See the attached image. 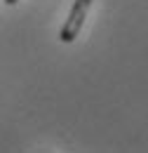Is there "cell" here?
<instances>
[{"instance_id":"cell-2","label":"cell","mask_w":148,"mask_h":153,"mask_svg":"<svg viewBox=\"0 0 148 153\" xmlns=\"http://www.w3.org/2000/svg\"><path fill=\"white\" fill-rule=\"evenodd\" d=\"M19 0H5V5H17Z\"/></svg>"},{"instance_id":"cell-1","label":"cell","mask_w":148,"mask_h":153,"mask_svg":"<svg viewBox=\"0 0 148 153\" xmlns=\"http://www.w3.org/2000/svg\"><path fill=\"white\" fill-rule=\"evenodd\" d=\"M90 7H92V0H75L73 2L71 14H68V19L64 24V28H61V36H59L64 42H73V40L78 38L82 24L87 19V14H90Z\"/></svg>"}]
</instances>
